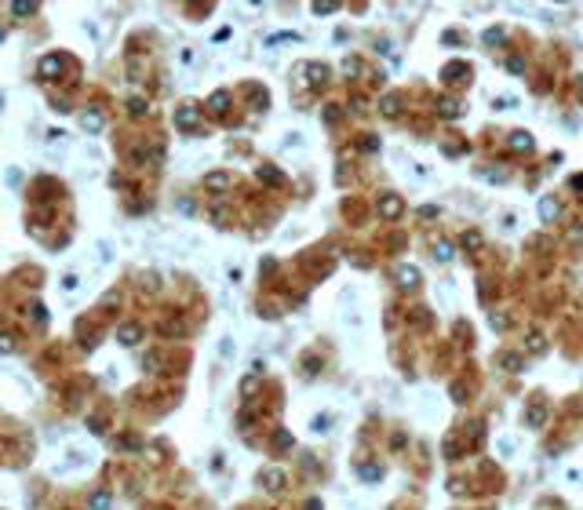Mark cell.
<instances>
[{"instance_id": "cell-1", "label": "cell", "mask_w": 583, "mask_h": 510, "mask_svg": "<svg viewBox=\"0 0 583 510\" xmlns=\"http://www.w3.org/2000/svg\"><path fill=\"white\" fill-rule=\"evenodd\" d=\"M394 273H397V284H401V288H416V284H419V270L408 266V262H401Z\"/></svg>"}, {"instance_id": "cell-2", "label": "cell", "mask_w": 583, "mask_h": 510, "mask_svg": "<svg viewBox=\"0 0 583 510\" xmlns=\"http://www.w3.org/2000/svg\"><path fill=\"white\" fill-rule=\"evenodd\" d=\"M303 73H306V81H310V84H314V88H317V84H325V81H328V69H325V66H321V62H306V66H303Z\"/></svg>"}, {"instance_id": "cell-3", "label": "cell", "mask_w": 583, "mask_h": 510, "mask_svg": "<svg viewBox=\"0 0 583 510\" xmlns=\"http://www.w3.org/2000/svg\"><path fill=\"white\" fill-rule=\"evenodd\" d=\"M379 215L397 219V215H401V197H383V200H379Z\"/></svg>"}, {"instance_id": "cell-4", "label": "cell", "mask_w": 583, "mask_h": 510, "mask_svg": "<svg viewBox=\"0 0 583 510\" xmlns=\"http://www.w3.org/2000/svg\"><path fill=\"white\" fill-rule=\"evenodd\" d=\"M511 150H518V153L532 150V135H529V131H514V135H511Z\"/></svg>"}, {"instance_id": "cell-5", "label": "cell", "mask_w": 583, "mask_h": 510, "mask_svg": "<svg viewBox=\"0 0 583 510\" xmlns=\"http://www.w3.org/2000/svg\"><path fill=\"white\" fill-rule=\"evenodd\" d=\"M438 110H441V117H459L463 102H459V99H441V102H438Z\"/></svg>"}, {"instance_id": "cell-6", "label": "cell", "mask_w": 583, "mask_h": 510, "mask_svg": "<svg viewBox=\"0 0 583 510\" xmlns=\"http://www.w3.org/2000/svg\"><path fill=\"white\" fill-rule=\"evenodd\" d=\"M540 215H543L547 223H554V219H558V200H554V197H543V204H540Z\"/></svg>"}, {"instance_id": "cell-7", "label": "cell", "mask_w": 583, "mask_h": 510, "mask_svg": "<svg viewBox=\"0 0 583 510\" xmlns=\"http://www.w3.org/2000/svg\"><path fill=\"white\" fill-rule=\"evenodd\" d=\"M259 481H263L266 488H281V485H284V474H281V470H263Z\"/></svg>"}, {"instance_id": "cell-8", "label": "cell", "mask_w": 583, "mask_h": 510, "mask_svg": "<svg viewBox=\"0 0 583 510\" xmlns=\"http://www.w3.org/2000/svg\"><path fill=\"white\" fill-rule=\"evenodd\" d=\"M452 255H456V248H452L449 241H438V244H434V259H438V262H449Z\"/></svg>"}, {"instance_id": "cell-9", "label": "cell", "mask_w": 583, "mask_h": 510, "mask_svg": "<svg viewBox=\"0 0 583 510\" xmlns=\"http://www.w3.org/2000/svg\"><path fill=\"white\" fill-rule=\"evenodd\" d=\"M383 113H387V117H397V113H401V95L383 99Z\"/></svg>"}, {"instance_id": "cell-10", "label": "cell", "mask_w": 583, "mask_h": 510, "mask_svg": "<svg viewBox=\"0 0 583 510\" xmlns=\"http://www.w3.org/2000/svg\"><path fill=\"white\" fill-rule=\"evenodd\" d=\"M193 120H197V110H190V106H186V110H182V113H179V124H186V128H190V124H193Z\"/></svg>"}, {"instance_id": "cell-11", "label": "cell", "mask_w": 583, "mask_h": 510, "mask_svg": "<svg viewBox=\"0 0 583 510\" xmlns=\"http://www.w3.org/2000/svg\"><path fill=\"white\" fill-rule=\"evenodd\" d=\"M383 470L379 467H361V477H365V481H376V477H379Z\"/></svg>"}, {"instance_id": "cell-12", "label": "cell", "mask_w": 583, "mask_h": 510, "mask_svg": "<svg viewBox=\"0 0 583 510\" xmlns=\"http://www.w3.org/2000/svg\"><path fill=\"white\" fill-rule=\"evenodd\" d=\"M499 365H503V368H511V372H518V365H521V361L514 357V353H507V357H499Z\"/></svg>"}, {"instance_id": "cell-13", "label": "cell", "mask_w": 583, "mask_h": 510, "mask_svg": "<svg viewBox=\"0 0 583 510\" xmlns=\"http://www.w3.org/2000/svg\"><path fill=\"white\" fill-rule=\"evenodd\" d=\"M120 339H124V343H135V339H139V328H120Z\"/></svg>"}, {"instance_id": "cell-14", "label": "cell", "mask_w": 583, "mask_h": 510, "mask_svg": "<svg viewBox=\"0 0 583 510\" xmlns=\"http://www.w3.org/2000/svg\"><path fill=\"white\" fill-rule=\"evenodd\" d=\"M211 106H215V110H226V106H230V95H223V91H219V95L211 99Z\"/></svg>"}, {"instance_id": "cell-15", "label": "cell", "mask_w": 583, "mask_h": 510, "mask_svg": "<svg viewBox=\"0 0 583 510\" xmlns=\"http://www.w3.org/2000/svg\"><path fill=\"white\" fill-rule=\"evenodd\" d=\"M467 73V66H459V62H452L449 69H445V77H463Z\"/></svg>"}, {"instance_id": "cell-16", "label": "cell", "mask_w": 583, "mask_h": 510, "mask_svg": "<svg viewBox=\"0 0 583 510\" xmlns=\"http://www.w3.org/2000/svg\"><path fill=\"white\" fill-rule=\"evenodd\" d=\"M208 186H215V190H223V186H226V175H208Z\"/></svg>"}, {"instance_id": "cell-17", "label": "cell", "mask_w": 583, "mask_h": 510, "mask_svg": "<svg viewBox=\"0 0 583 510\" xmlns=\"http://www.w3.org/2000/svg\"><path fill=\"white\" fill-rule=\"evenodd\" d=\"M463 244H467V248H478V244H481V237H478V234H467V237H463Z\"/></svg>"}, {"instance_id": "cell-18", "label": "cell", "mask_w": 583, "mask_h": 510, "mask_svg": "<svg viewBox=\"0 0 583 510\" xmlns=\"http://www.w3.org/2000/svg\"><path fill=\"white\" fill-rule=\"evenodd\" d=\"M507 69H511V73H521V69H525V62H521V58H511Z\"/></svg>"}]
</instances>
